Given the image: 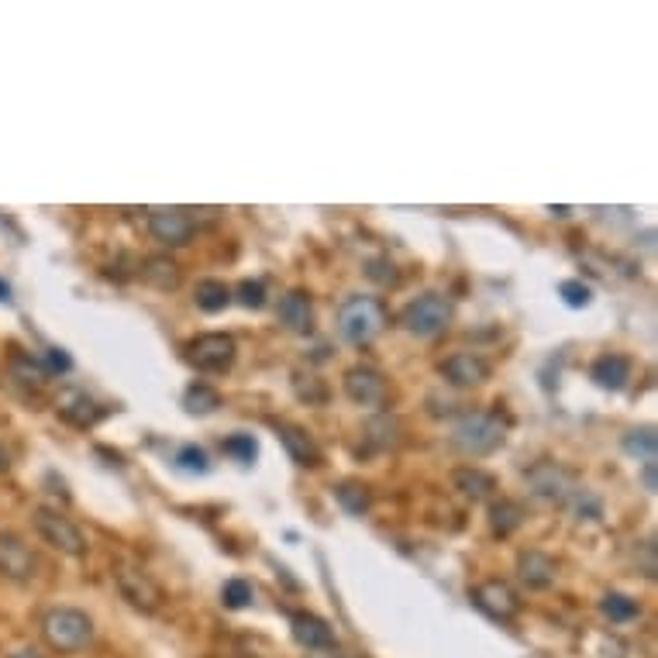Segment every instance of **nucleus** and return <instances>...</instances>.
Instances as JSON below:
<instances>
[{
  "label": "nucleus",
  "mask_w": 658,
  "mask_h": 658,
  "mask_svg": "<svg viewBox=\"0 0 658 658\" xmlns=\"http://www.w3.org/2000/svg\"><path fill=\"white\" fill-rule=\"evenodd\" d=\"M524 479H528L534 497H541L548 503H565L579 486L576 476H572L565 466H559V462H552V459H538L534 466H528L524 469Z\"/></svg>",
  "instance_id": "obj_8"
},
{
  "label": "nucleus",
  "mask_w": 658,
  "mask_h": 658,
  "mask_svg": "<svg viewBox=\"0 0 658 658\" xmlns=\"http://www.w3.org/2000/svg\"><path fill=\"white\" fill-rule=\"evenodd\" d=\"M517 579L528 590H548L559 579V562L541 548H524V552H517Z\"/></svg>",
  "instance_id": "obj_16"
},
{
  "label": "nucleus",
  "mask_w": 658,
  "mask_h": 658,
  "mask_svg": "<svg viewBox=\"0 0 658 658\" xmlns=\"http://www.w3.org/2000/svg\"><path fill=\"white\" fill-rule=\"evenodd\" d=\"M438 373L445 376L448 386H455V390H472V386H483L486 379H490V362L483 359V355L476 352H455L448 355L445 362L438 366Z\"/></svg>",
  "instance_id": "obj_14"
},
{
  "label": "nucleus",
  "mask_w": 658,
  "mask_h": 658,
  "mask_svg": "<svg viewBox=\"0 0 658 658\" xmlns=\"http://www.w3.org/2000/svg\"><path fill=\"white\" fill-rule=\"evenodd\" d=\"M266 283L262 280H242L231 290V300H235L238 307H245V311H262L266 307Z\"/></svg>",
  "instance_id": "obj_35"
},
{
  "label": "nucleus",
  "mask_w": 658,
  "mask_h": 658,
  "mask_svg": "<svg viewBox=\"0 0 658 658\" xmlns=\"http://www.w3.org/2000/svg\"><path fill=\"white\" fill-rule=\"evenodd\" d=\"M242 658H249V655H242ZM252 658H255V655H252Z\"/></svg>",
  "instance_id": "obj_43"
},
{
  "label": "nucleus",
  "mask_w": 658,
  "mask_h": 658,
  "mask_svg": "<svg viewBox=\"0 0 658 658\" xmlns=\"http://www.w3.org/2000/svg\"><path fill=\"white\" fill-rule=\"evenodd\" d=\"M503 441H507V417H500L497 410H466L448 431V445L466 459H486L500 452Z\"/></svg>",
  "instance_id": "obj_1"
},
{
  "label": "nucleus",
  "mask_w": 658,
  "mask_h": 658,
  "mask_svg": "<svg viewBox=\"0 0 658 658\" xmlns=\"http://www.w3.org/2000/svg\"><path fill=\"white\" fill-rule=\"evenodd\" d=\"M390 324V314H386L383 300L369 297V293H352V297L342 300L338 307V335L345 338L348 345H369L376 342L379 335Z\"/></svg>",
  "instance_id": "obj_3"
},
{
  "label": "nucleus",
  "mask_w": 658,
  "mask_h": 658,
  "mask_svg": "<svg viewBox=\"0 0 658 658\" xmlns=\"http://www.w3.org/2000/svg\"><path fill=\"white\" fill-rule=\"evenodd\" d=\"M38 631H42V641L59 655H76L83 648H90L97 627L94 617L80 607H49L42 617H38Z\"/></svg>",
  "instance_id": "obj_2"
},
{
  "label": "nucleus",
  "mask_w": 658,
  "mask_h": 658,
  "mask_svg": "<svg viewBox=\"0 0 658 658\" xmlns=\"http://www.w3.org/2000/svg\"><path fill=\"white\" fill-rule=\"evenodd\" d=\"M366 276L373 283H379V286H397L400 283V273H397V266H393L386 255H376V259H369L366 262Z\"/></svg>",
  "instance_id": "obj_37"
},
{
  "label": "nucleus",
  "mask_w": 658,
  "mask_h": 658,
  "mask_svg": "<svg viewBox=\"0 0 658 658\" xmlns=\"http://www.w3.org/2000/svg\"><path fill=\"white\" fill-rule=\"evenodd\" d=\"M276 435H280L286 455H290L293 462H297L300 469H317L324 462L321 448H317V441L307 435L300 424H290V421H273Z\"/></svg>",
  "instance_id": "obj_18"
},
{
  "label": "nucleus",
  "mask_w": 658,
  "mask_h": 658,
  "mask_svg": "<svg viewBox=\"0 0 658 658\" xmlns=\"http://www.w3.org/2000/svg\"><path fill=\"white\" fill-rule=\"evenodd\" d=\"M38 569L35 552L14 531H0V576L11 583H32Z\"/></svg>",
  "instance_id": "obj_13"
},
{
  "label": "nucleus",
  "mask_w": 658,
  "mask_h": 658,
  "mask_svg": "<svg viewBox=\"0 0 658 658\" xmlns=\"http://www.w3.org/2000/svg\"><path fill=\"white\" fill-rule=\"evenodd\" d=\"M183 407H187V414L193 417H207L221 407V393L207 383H190L187 390H183Z\"/></svg>",
  "instance_id": "obj_27"
},
{
  "label": "nucleus",
  "mask_w": 658,
  "mask_h": 658,
  "mask_svg": "<svg viewBox=\"0 0 658 658\" xmlns=\"http://www.w3.org/2000/svg\"><path fill=\"white\" fill-rule=\"evenodd\" d=\"M183 355H187V362L197 373L224 376L231 373V366L238 359V342L231 335H224V331H207V335L190 338Z\"/></svg>",
  "instance_id": "obj_6"
},
{
  "label": "nucleus",
  "mask_w": 658,
  "mask_h": 658,
  "mask_svg": "<svg viewBox=\"0 0 658 658\" xmlns=\"http://www.w3.org/2000/svg\"><path fill=\"white\" fill-rule=\"evenodd\" d=\"M600 610H603V617L614 624H631L641 617L638 600H631V596H624V593H603Z\"/></svg>",
  "instance_id": "obj_30"
},
{
  "label": "nucleus",
  "mask_w": 658,
  "mask_h": 658,
  "mask_svg": "<svg viewBox=\"0 0 658 658\" xmlns=\"http://www.w3.org/2000/svg\"><path fill=\"white\" fill-rule=\"evenodd\" d=\"M173 462H176V469L190 472V476H207V472H211V459H207V452L197 445H180L173 455Z\"/></svg>",
  "instance_id": "obj_33"
},
{
  "label": "nucleus",
  "mask_w": 658,
  "mask_h": 658,
  "mask_svg": "<svg viewBox=\"0 0 658 658\" xmlns=\"http://www.w3.org/2000/svg\"><path fill=\"white\" fill-rule=\"evenodd\" d=\"M114 586H118L121 600H128V607H135L138 614H159L166 593L152 579V572H145L135 562H118L114 565Z\"/></svg>",
  "instance_id": "obj_7"
},
{
  "label": "nucleus",
  "mask_w": 658,
  "mask_h": 658,
  "mask_svg": "<svg viewBox=\"0 0 658 658\" xmlns=\"http://www.w3.org/2000/svg\"><path fill=\"white\" fill-rule=\"evenodd\" d=\"M565 507H569L572 514L579 517V521H600V514H603L600 497H596L593 490H586V486H576V493L565 500Z\"/></svg>",
  "instance_id": "obj_32"
},
{
  "label": "nucleus",
  "mask_w": 658,
  "mask_h": 658,
  "mask_svg": "<svg viewBox=\"0 0 658 658\" xmlns=\"http://www.w3.org/2000/svg\"><path fill=\"white\" fill-rule=\"evenodd\" d=\"M221 452L231 455L235 462H242V466H252V462L259 459V441L252 435H245V431H235V435H228L221 441Z\"/></svg>",
  "instance_id": "obj_31"
},
{
  "label": "nucleus",
  "mask_w": 658,
  "mask_h": 658,
  "mask_svg": "<svg viewBox=\"0 0 658 658\" xmlns=\"http://www.w3.org/2000/svg\"><path fill=\"white\" fill-rule=\"evenodd\" d=\"M276 317L290 335H311L314 331V300L307 290H286L276 304Z\"/></svg>",
  "instance_id": "obj_17"
},
{
  "label": "nucleus",
  "mask_w": 658,
  "mask_h": 658,
  "mask_svg": "<svg viewBox=\"0 0 658 658\" xmlns=\"http://www.w3.org/2000/svg\"><path fill=\"white\" fill-rule=\"evenodd\" d=\"M366 438H369V445L379 448V452L397 448L400 445V421L393 414H379L366 424Z\"/></svg>",
  "instance_id": "obj_28"
},
{
  "label": "nucleus",
  "mask_w": 658,
  "mask_h": 658,
  "mask_svg": "<svg viewBox=\"0 0 658 658\" xmlns=\"http://www.w3.org/2000/svg\"><path fill=\"white\" fill-rule=\"evenodd\" d=\"M324 658H342V655H324Z\"/></svg>",
  "instance_id": "obj_42"
},
{
  "label": "nucleus",
  "mask_w": 658,
  "mask_h": 658,
  "mask_svg": "<svg viewBox=\"0 0 658 658\" xmlns=\"http://www.w3.org/2000/svg\"><path fill=\"white\" fill-rule=\"evenodd\" d=\"M342 390L359 407H386V400H390V379L379 373L376 366H352L342 376Z\"/></svg>",
  "instance_id": "obj_11"
},
{
  "label": "nucleus",
  "mask_w": 658,
  "mask_h": 658,
  "mask_svg": "<svg viewBox=\"0 0 658 658\" xmlns=\"http://www.w3.org/2000/svg\"><path fill=\"white\" fill-rule=\"evenodd\" d=\"M452 486H455V490H459L466 500H472V503L493 500V497H497V490H500L497 476H493V472H486V469H479V466H462V469H455V472H452Z\"/></svg>",
  "instance_id": "obj_20"
},
{
  "label": "nucleus",
  "mask_w": 658,
  "mask_h": 658,
  "mask_svg": "<svg viewBox=\"0 0 658 658\" xmlns=\"http://www.w3.org/2000/svg\"><path fill=\"white\" fill-rule=\"evenodd\" d=\"M452 321H455V304L438 290L421 293V297H414L400 311V328L414 338H438L441 331H448Z\"/></svg>",
  "instance_id": "obj_4"
},
{
  "label": "nucleus",
  "mask_w": 658,
  "mask_h": 658,
  "mask_svg": "<svg viewBox=\"0 0 658 658\" xmlns=\"http://www.w3.org/2000/svg\"><path fill=\"white\" fill-rule=\"evenodd\" d=\"M11 376L18 379V383L32 386V390H42L52 373L42 366V359H32V355H25V352H14L11 355Z\"/></svg>",
  "instance_id": "obj_26"
},
{
  "label": "nucleus",
  "mask_w": 658,
  "mask_h": 658,
  "mask_svg": "<svg viewBox=\"0 0 658 658\" xmlns=\"http://www.w3.org/2000/svg\"><path fill=\"white\" fill-rule=\"evenodd\" d=\"M32 524H35L38 538L49 548H56V552L69 555V559L87 555V534H83L80 524H76L73 517H66L59 507H35Z\"/></svg>",
  "instance_id": "obj_5"
},
{
  "label": "nucleus",
  "mask_w": 658,
  "mask_h": 658,
  "mask_svg": "<svg viewBox=\"0 0 658 658\" xmlns=\"http://www.w3.org/2000/svg\"><path fill=\"white\" fill-rule=\"evenodd\" d=\"M335 500H338V507L352 517H362L373 510V490H369L366 483H359V479H345V483H338Z\"/></svg>",
  "instance_id": "obj_23"
},
{
  "label": "nucleus",
  "mask_w": 658,
  "mask_h": 658,
  "mask_svg": "<svg viewBox=\"0 0 658 658\" xmlns=\"http://www.w3.org/2000/svg\"><path fill=\"white\" fill-rule=\"evenodd\" d=\"M559 297L565 300V307H572V311H583V307H590L593 290L583 280H562L559 283Z\"/></svg>",
  "instance_id": "obj_36"
},
{
  "label": "nucleus",
  "mask_w": 658,
  "mask_h": 658,
  "mask_svg": "<svg viewBox=\"0 0 658 658\" xmlns=\"http://www.w3.org/2000/svg\"><path fill=\"white\" fill-rule=\"evenodd\" d=\"M293 393H297V400H304L307 407H321V404H328V397H331L328 383L317 373H304V369H293Z\"/></svg>",
  "instance_id": "obj_25"
},
{
  "label": "nucleus",
  "mask_w": 658,
  "mask_h": 658,
  "mask_svg": "<svg viewBox=\"0 0 658 658\" xmlns=\"http://www.w3.org/2000/svg\"><path fill=\"white\" fill-rule=\"evenodd\" d=\"M138 280L159 293H173V290H180V283H183V269L173 255H149V259H142V266H138Z\"/></svg>",
  "instance_id": "obj_19"
},
{
  "label": "nucleus",
  "mask_w": 658,
  "mask_h": 658,
  "mask_svg": "<svg viewBox=\"0 0 658 658\" xmlns=\"http://www.w3.org/2000/svg\"><path fill=\"white\" fill-rule=\"evenodd\" d=\"M524 517H528V510H524V503L521 500H510V497H500V500H493L490 503V534L493 538H510L514 531H521V524H524Z\"/></svg>",
  "instance_id": "obj_22"
},
{
  "label": "nucleus",
  "mask_w": 658,
  "mask_h": 658,
  "mask_svg": "<svg viewBox=\"0 0 658 658\" xmlns=\"http://www.w3.org/2000/svg\"><path fill=\"white\" fill-rule=\"evenodd\" d=\"M590 379L600 390H610V393H621L631 379V359L627 355H617V352H607L590 366Z\"/></svg>",
  "instance_id": "obj_21"
},
{
  "label": "nucleus",
  "mask_w": 658,
  "mask_h": 658,
  "mask_svg": "<svg viewBox=\"0 0 658 658\" xmlns=\"http://www.w3.org/2000/svg\"><path fill=\"white\" fill-rule=\"evenodd\" d=\"M641 486H645V493H655V490H658L655 462H645V466H641Z\"/></svg>",
  "instance_id": "obj_39"
},
{
  "label": "nucleus",
  "mask_w": 658,
  "mask_h": 658,
  "mask_svg": "<svg viewBox=\"0 0 658 658\" xmlns=\"http://www.w3.org/2000/svg\"><path fill=\"white\" fill-rule=\"evenodd\" d=\"M56 414L63 417V421L69 424V428H80V431H87V428H94V424H100L107 417V410L97 404L90 393H83V390H63L56 397Z\"/></svg>",
  "instance_id": "obj_15"
},
{
  "label": "nucleus",
  "mask_w": 658,
  "mask_h": 658,
  "mask_svg": "<svg viewBox=\"0 0 658 658\" xmlns=\"http://www.w3.org/2000/svg\"><path fill=\"white\" fill-rule=\"evenodd\" d=\"M290 634L304 652L314 655H335L338 652V634L324 617L311 614V610H297L290 614Z\"/></svg>",
  "instance_id": "obj_12"
},
{
  "label": "nucleus",
  "mask_w": 658,
  "mask_h": 658,
  "mask_svg": "<svg viewBox=\"0 0 658 658\" xmlns=\"http://www.w3.org/2000/svg\"><path fill=\"white\" fill-rule=\"evenodd\" d=\"M42 366L49 369V373H69V369H73V359H69L63 348H49L45 359H42Z\"/></svg>",
  "instance_id": "obj_38"
},
{
  "label": "nucleus",
  "mask_w": 658,
  "mask_h": 658,
  "mask_svg": "<svg viewBox=\"0 0 658 658\" xmlns=\"http://www.w3.org/2000/svg\"><path fill=\"white\" fill-rule=\"evenodd\" d=\"M472 607L479 614H486L497 624H510L517 614H521V596L514 593V586H507L503 579H486V583H476L469 593Z\"/></svg>",
  "instance_id": "obj_9"
},
{
  "label": "nucleus",
  "mask_w": 658,
  "mask_h": 658,
  "mask_svg": "<svg viewBox=\"0 0 658 658\" xmlns=\"http://www.w3.org/2000/svg\"><path fill=\"white\" fill-rule=\"evenodd\" d=\"M624 452L631 455V459H638L641 466L645 462H655V452H658V435H655V428H631L624 435Z\"/></svg>",
  "instance_id": "obj_29"
},
{
  "label": "nucleus",
  "mask_w": 658,
  "mask_h": 658,
  "mask_svg": "<svg viewBox=\"0 0 658 658\" xmlns=\"http://www.w3.org/2000/svg\"><path fill=\"white\" fill-rule=\"evenodd\" d=\"M193 304L204 314H221L231 304V286L224 280H200L193 286Z\"/></svg>",
  "instance_id": "obj_24"
},
{
  "label": "nucleus",
  "mask_w": 658,
  "mask_h": 658,
  "mask_svg": "<svg viewBox=\"0 0 658 658\" xmlns=\"http://www.w3.org/2000/svg\"><path fill=\"white\" fill-rule=\"evenodd\" d=\"M145 224H149V235L166 249H183L197 235V221L183 207H152Z\"/></svg>",
  "instance_id": "obj_10"
},
{
  "label": "nucleus",
  "mask_w": 658,
  "mask_h": 658,
  "mask_svg": "<svg viewBox=\"0 0 658 658\" xmlns=\"http://www.w3.org/2000/svg\"><path fill=\"white\" fill-rule=\"evenodd\" d=\"M7 658H42L35 652V648H21V652H14V655H7Z\"/></svg>",
  "instance_id": "obj_40"
},
{
  "label": "nucleus",
  "mask_w": 658,
  "mask_h": 658,
  "mask_svg": "<svg viewBox=\"0 0 658 658\" xmlns=\"http://www.w3.org/2000/svg\"><path fill=\"white\" fill-rule=\"evenodd\" d=\"M252 600H255V590H252L249 579L235 576L221 586V603L228 610H245V607H252Z\"/></svg>",
  "instance_id": "obj_34"
},
{
  "label": "nucleus",
  "mask_w": 658,
  "mask_h": 658,
  "mask_svg": "<svg viewBox=\"0 0 658 658\" xmlns=\"http://www.w3.org/2000/svg\"><path fill=\"white\" fill-rule=\"evenodd\" d=\"M0 304H11V286L0 280Z\"/></svg>",
  "instance_id": "obj_41"
}]
</instances>
